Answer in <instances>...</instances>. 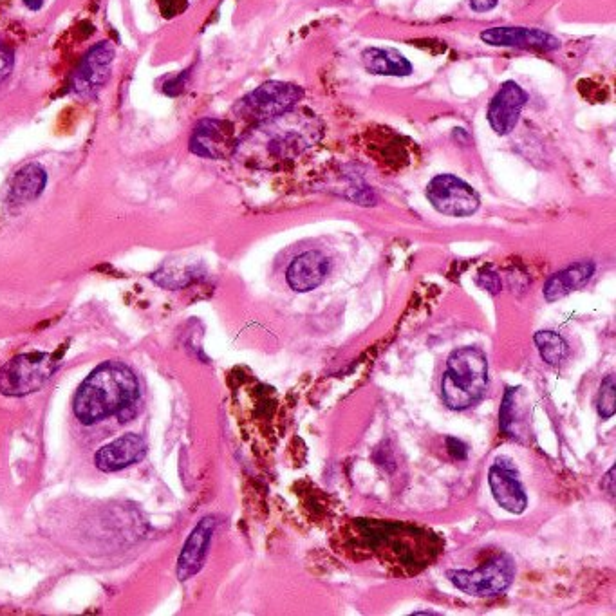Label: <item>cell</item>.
<instances>
[{"mask_svg": "<svg viewBox=\"0 0 616 616\" xmlns=\"http://www.w3.org/2000/svg\"><path fill=\"white\" fill-rule=\"evenodd\" d=\"M331 544L340 557L356 564L378 562L398 579L420 575L445 550L443 539L429 528L383 519H351Z\"/></svg>", "mask_w": 616, "mask_h": 616, "instance_id": "1", "label": "cell"}, {"mask_svg": "<svg viewBox=\"0 0 616 616\" xmlns=\"http://www.w3.org/2000/svg\"><path fill=\"white\" fill-rule=\"evenodd\" d=\"M140 396L138 378L129 365L105 362L85 378L75 394L76 418L84 425L131 411Z\"/></svg>", "mask_w": 616, "mask_h": 616, "instance_id": "2", "label": "cell"}, {"mask_svg": "<svg viewBox=\"0 0 616 616\" xmlns=\"http://www.w3.org/2000/svg\"><path fill=\"white\" fill-rule=\"evenodd\" d=\"M488 392V360L477 347H461L448 356L441 396L448 409L467 411Z\"/></svg>", "mask_w": 616, "mask_h": 616, "instance_id": "3", "label": "cell"}, {"mask_svg": "<svg viewBox=\"0 0 616 616\" xmlns=\"http://www.w3.org/2000/svg\"><path fill=\"white\" fill-rule=\"evenodd\" d=\"M60 356L49 353H24L0 367V394L26 396L42 389L58 371Z\"/></svg>", "mask_w": 616, "mask_h": 616, "instance_id": "4", "label": "cell"}, {"mask_svg": "<svg viewBox=\"0 0 616 616\" xmlns=\"http://www.w3.org/2000/svg\"><path fill=\"white\" fill-rule=\"evenodd\" d=\"M447 577L459 591L472 597H499L514 582L515 560L501 551L477 570H452Z\"/></svg>", "mask_w": 616, "mask_h": 616, "instance_id": "5", "label": "cell"}, {"mask_svg": "<svg viewBox=\"0 0 616 616\" xmlns=\"http://www.w3.org/2000/svg\"><path fill=\"white\" fill-rule=\"evenodd\" d=\"M302 98L304 91L299 85L288 82H266L252 93L246 94L243 100L237 103L235 111L239 116L253 122H268L293 111Z\"/></svg>", "mask_w": 616, "mask_h": 616, "instance_id": "6", "label": "cell"}, {"mask_svg": "<svg viewBox=\"0 0 616 616\" xmlns=\"http://www.w3.org/2000/svg\"><path fill=\"white\" fill-rule=\"evenodd\" d=\"M259 134L266 136L264 149L268 150L273 158H284L288 152L295 154L308 149L320 136L315 129L313 118H297L290 116V112L262 122Z\"/></svg>", "mask_w": 616, "mask_h": 616, "instance_id": "7", "label": "cell"}, {"mask_svg": "<svg viewBox=\"0 0 616 616\" xmlns=\"http://www.w3.org/2000/svg\"><path fill=\"white\" fill-rule=\"evenodd\" d=\"M425 194L432 208L448 217H470L476 214L481 205L476 190L454 174L434 176L430 179Z\"/></svg>", "mask_w": 616, "mask_h": 616, "instance_id": "8", "label": "cell"}, {"mask_svg": "<svg viewBox=\"0 0 616 616\" xmlns=\"http://www.w3.org/2000/svg\"><path fill=\"white\" fill-rule=\"evenodd\" d=\"M116 49L111 42H100L82 58V62L73 73V91L78 96L93 98L102 91L103 85L109 82L112 73V62Z\"/></svg>", "mask_w": 616, "mask_h": 616, "instance_id": "9", "label": "cell"}, {"mask_svg": "<svg viewBox=\"0 0 616 616\" xmlns=\"http://www.w3.org/2000/svg\"><path fill=\"white\" fill-rule=\"evenodd\" d=\"M528 93L514 80H506L488 103L486 120L497 136H508L521 120Z\"/></svg>", "mask_w": 616, "mask_h": 616, "instance_id": "10", "label": "cell"}, {"mask_svg": "<svg viewBox=\"0 0 616 616\" xmlns=\"http://www.w3.org/2000/svg\"><path fill=\"white\" fill-rule=\"evenodd\" d=\"M481 40L488 46L515 47L526 51H539L551 53L560 47L559 38L548 31L523 26H503V28H490L481 31Z\"/></svg>", "mask_w": 616, "mask_h": 616, "instance_id": "11", "label": "cell"}, {"mask_svg": "<svg viewBox=\"0 0 616 616\" xmlns=\"http://www.w3.org/2000/svg\"><path fill=\"white\" fill-rule=\"evenodd\" d=\"M488 485L497 504L510 514H523L528 506V497L523 483L517 476V470L510 461L499 458L488 472Z\"/></svg>", "mask_w": 616, "mask_h": 616, "instance_id": "12", "label": "cell"}, {"mask_svg": "<svg viewBox=\"0 0 616 616\" xmlns=\"http://www.w3.org/2000/svg\"><path fill=\"white\" fill-rule=\"evenodd\" d=\"M188 147L201 158H224L230 150H234V131L230 123L205 118L197 123Z\"/></svg>", "mask_w": 616, "mask_h": 616, "instance_id": "13", "label": "cell"}, {"mask_svg": "<svg viewBox=\"0 0 616 616\" xmlns=\"http://www.w3.org/2000/svg\"><path fill=\"white\" fill-rule=\"evenodd\" d=\"M215 526H217V521L208 515V517H203L190 533L179 555L178 568H176L178 579L181 582L192 579L194 575L203 570L208 550H210V542L214 537Z\"/></svg>", "mask_w": 616, "mask_h": 616, "instance_id": "14", "label": "cell"}, {"mask_svg": "<svg viewBox=\"0 0 616 616\" xmlns=\"http://www.w3.org/2000/svg\"><path fill=\"white\" fill-rule=\"evenodd\" d=\"M147 443L138 434H125L122 438L114 439L109 445L100 448L94 456V463L102 472H120L123 468L136 465L145 458Z\"/></svg>", "mask_w": 616, "mask_h": 616, "instance_id": "15", "label": "cell"}, {"mask_svg": "<svg viewBox=\"0 0 616 616\" xmlns=\"http://www.w3.org/2000/svg\"><path fill=\"white\" fill-rule=\"evenodd\" d=\"M327 273H329V259L324 253L311 250L291 261L290 268L286 271V282L291 290L308 293L324 284Z\"/></svg>", "mask_w": 616, "mask_h": 616, "instance_id": "16", "label": "cell"}, {"mask_svg": "<svg viewBox=\"0 0 616 616\" xmlns=\"http://www.w3.org/2000/svg\"><path fill=\"white\" fill-rule=\"evenodd\" d=\"M593 273H595V262L582 261L571 264L566 270L559 271L546 280L542 290L544 299L548 302H557L568 297L573 291L584 288L593 277Z\"/></svg>", "mask_w": 616, "mask_h": 616, "instance_id": "17", "label": "cell"}, {"mask_svg": "<svg viewBox=\"0 0 616 616\" xmlns=\"http://www.w3.org/2000/svg\"><path fill=\"white\" fill-rule=\"evenodd\" d=\"M362 64L374 76L405 78L414 71L411 62L392 47H367L362 51Z\"/></svg>", "mask_w": 616, "mask_h": 616, "instance_id": "18", "label": "cell"}, {"mask_svg": "<svg viewBox=\"0 0 616 616\" xmlns=\"http://www.w3.org/2000/svg\"><path fill=\"white\" fill-rule=\"evenodd\" d=\"M528 403L523 387H512L504 394L499 412V427L508 438L521 439L528 429Z\"/></svg>", "mask_w": 616, "mask_h": 616, "instance_id": "19", "label": "cell"}, {"mask_svg": "<svg viewBox=\"0 0 616 616\" xmlns=\"http://www.w3.org/2000/svg\"><path fill=\"white\" fill-rule=\"evenodd\" d=\"M47 185V172L38 163H29L20 168L13 176L8 187V203L10 205H26L35 201Z\"/></svg>", "mask_w": 616, "mask_h": 616, "instance_id": "20", "label": "cell"}, {"mask_svg": "<svg viewBox=\"0 0 616 616\" xmlns=\"http://www.w3.org/2000/svg\"><path fill=\"white\" fill-rule=\"evenodd\" d=\"M533 342L539 349L542 360L551 367L562 364L570 353L568 342L555 331H539L533 336Z\"/></svg>", "mask_w": 616, "mask_h": 616, "instance_id": "21", "label": "cell"}, {"mask_svg": "<svg viewBox=\"0 0 616 616\" xmlns=\"http://www.w3.org/2000/svg\"><path fill=\"white\" fill-rule=\"evenodd\" d=\"M598 416L602 420H611L616 412V383L615 374H607L606 378L600 383L598 391Z\"/></svg>", "mask_w": 616, "mask_h": 616, "instance_id": "22", "label": "cell"}, {"mask_svg": "<svg viewBox=\"0 0 616 616\" xmlns=\"http://www.w3.org/2000/svg\"><path fill=\"white\" fill-rule=\"evenodd\" d=\"M15 67V55L10 47L0 44V84L13 73Z\"/></svg>", "mask_w": 616, "mask_h": 616, "instance_id": "23", "label": "cell"}, {"mask_svg": "<svg viewBox=\"0 0 616 616\" xmlns=\"http://www.w3.org/2000/svg\"><path fill=\"white\" fill-rule=\"evenodd\" d=\"M477 282H479V286H481L483 290L490 291L492 295L501 291V279H499V275L492 270L481 271L479 277H477Z\"/></svg>", "mask_w": 616, "mask_h": 616, "instance_id": "24", "label": "cell"}, {"mask_svg": "<svg viewBox=\"0 0 616 616\" xmlns=\"http://www.w3.org/2000/svg\"><path fill=\"white\" fill-rule=\"evenodd\" d=\"M448 454L458 461L467 459L468 448L463 441H459L458 438H447Z\"/></svg>", "mask_w": 616, "mask_h": 616, "instance_id": "25", "label": "cell"}, {"mask_svg": "<svg viewBox=\"0 0 616 616\" xmlns=\"http://www.w3.org/2000/svg\"><path fill=\"white\" fill-rule=\"evenodd\" d=\"M497 4H499V0H468L470 10L476 11V13H486V11H492Z\"/></svg>", "mask_w": 616, "mask_h": 616, "instance_id": "26", "label": "cell"}, {"mask_svg": "<svg viewBox=\"0 0 616 616\" xmlns=\"http://www.w3.org/2000/svg\"><path fill=\"white\" fill-rule=\"evenodd\" d=\"M615 467L611 468L609 472H607V476L604 477V481H602V488L607 490V494L615 495Z\"/></svg>", "mask_w": 616, "mask_h": 616, "instance_id": "27", "label": "cell"}, {"mask_svg": "<svg viewBox=\"0 0 616 616\" xmlns=\"http://www.w3.org/2000/svg\"><path fill=\"white\" fill-rule=\"evenodd\" d=\"M24 4L28 6L29 10L38 11L44 6V0H24Z\"/></svg>", "mask_w": 616, "mask_h": 616, "instance_id": "28", "label": "cell"}]
</instances>
